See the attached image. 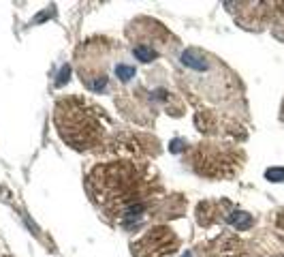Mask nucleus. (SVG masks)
<instances>
[{"instance_id":"1","label":"nucleus","mask_w":284,"mask_h":257,"mask_svg":"<svg viewBox=\"0 0 284 257\" xmlns=\"http://www.w3.org/2000/svg\"><path fill=\"white\" fill-rule=\"evenodd\" d=\"M98 109L88 107L81 101H60L56 107V125L64 142L73 148L86 150L100 142L103 125L98 120Z\"/></svg>"},{"instance_id":"2","label":"nucleus","mask_w":284,"mask_h":257,"mask_svg":"<svg viewBox=\"0 0 284 257\" xmlns=\"http://www.w3.org/2000/svg\"><path fill=\"white\" fill-rule=\"evenodd\" d=\"M265 176L269 180H274V182H284V169H269Z\"/></svg>"}]
</instances>
